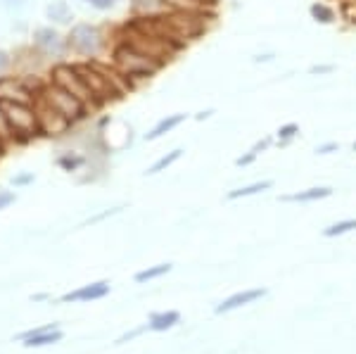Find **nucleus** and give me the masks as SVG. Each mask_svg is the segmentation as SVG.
I'll list each match as a JSON object with an SVG mask.
<instances>
[{
	"instance_id": "obj_1",
	"label": "nucleus",
	"mask_w": 356,
	"mask_h": 354,
	"mask_svg": "<svg viewBox=\"0 0 356 354\" xmlns=\"http://www.w3.org/2000/svg\"><path fill=\"white\" fill-rule=\"evenodd\" d=\"M110 62L124 74L126 79H129L131 83H134V88L138 83H143V81H150L154 74L164 67V65H159L157 60L143 55L140 50L131 48V45L124 43V41H114L112 43Z\"/></svg>"
},
{
	"instance_id": "obj_2",
	"label": "nucleus",
	"mask_w": 356,
	"mask_h": 354,
	"mask_svg": "<svg viewBox=\"0 0 356 354\" xmlns=\"http://www.w3.org/2000/svg\"><path fill=\"white\" fill-rule=\"evenodd\" d=\"M107 31L95 22H74L67 31V48L83 62L97 60L107 50Z\"/></svg>"
},
{
	"instance_id": "obj_3",
	"label": "nucleus",
	"mask_w": 356,
	"mask_h": 354,
	"mask_svg": "<svg viewBox=\"0 0 356 354\" xmlns=\"http://www.w3.org/2000/svg\"><path fill=\"white\" fill-rule=\"evenodd\" d=\"M48 81L57 83L60 88H65L67 93H72L74 98H79L86 107L90 110V114H95L97 110H102L100 102L95 100V95L88 90L81 72H79L76 62H55L48 72Z\"/></svg>"
},
{
	"instance_id": "obj_4",
	"label": "nucleus",
	"mask_w": 356,
	"mask_h": 354,
	"mask_svg": "<svg viewBox=\"0 0 356 354\" xmlns=\"http://www.w3.org/2000/svg\"><path fill=\"white\" fill-rule=\"evenodd\" d=\"M36 98H43L50 107H55V110L60 112L62 117H67L69 122L74 124V127H76V124H81V122H86V119L90 117V110L83 105L81 100L74 98L72 93H67L65 88H60V86L53 83V81H48V79H45L43 88L38 90Z\"/></svg>"
},
{
	"instance_id": "obj_5",
	"label": "nucleus",
	"mask_w": 356,
	"mask_h": 354,
	"mask_svg": "<svg viewBox=\"0 0 356 354\" xmlns=\"http://www.w3.org/2000/svg\"><path fill=\"white\" fill-rule=\"evenodd\" d=\"M3 110L10 129H13L15 143H29L41 136L33 102H3Z\"/></svg>"
},
{
	"instance_id": "obj_6",
	"label": "nucleus",
	"mask_w": 356,
	"mask_h": 354,
	"mask_svg": "<svg viewBox=\"0 0 356 354\" xmlns=\"http://www.w3.org/2000/svg\"><path fill=\"white\" fill-rule=\"evenodd\" d=\"M31 48L45 62H53V65L55 62H65V57L69 55L67 33H62L53 24H41L31 31Z\"/></svg>"
},
{
	"instance_id": "obj_7",
	"label": "nucleus",
	"mask_w": 356,
	"mask_h": 354,
	"mask_svg": "<svg viewBox=\"0 0 356 354\" xmlns=\"http://www.w3.org/2000/svg\"><path fill=\"white\" fill-rule=\"evenodd\" d=\"M33 107H36V117H38V129H41V136H48V138H60V136H67L69 131L74 129V124L69 122L67 117H62L55 107H50L43 98L33 100Z\"/></svg>"
},
{
	"instance_id": "obj_8",
	"label": "nucleus",
	"mask_w": 356,
	"mask_h": 354,
	"mask_svg": "<svg viewBox=\"0 0 356 354\" xmlns=\"http://www.w3.org/2000/svg\"><path fill=\"white\" fill-rule=\"evenodd\" d=\"M17 340L24 347H29V350H33V347H48L62 340V330L57 323H48V326H36V328L26 330V333H22Z\"/></svg>"
},
{
	"instance_id": "obj_9",
	"label": "nucleus",
	"mask_w": 356,
	"mask_h": 354,
	"mask_svg": "<svg viewBox=\"0 0 356 354\" xmlns=\"http://www.w3.org/2000/svg\"><path fill=\"white\" fill-rule=\"evenodd\" d=\"M186 119H188V114H186V112H171V114H164V117H159L157 122L152 124V129L145 134V140H147V143H154V140L164 138V136L174 134V131H176L178 127H183V124H186Z\"/></svg>"
},
{
	"instance_id": "obj_10",
	"label": "nucleus",
	"mask_w": 356,
	"mask_h": 354,
	"mask_svg": "<svg viewBox=\"0 0 356 354\" xmlns=\"http://www.w3.org/2000/svg\"><path fill=\"white\" fill-rule=\"evenodd\" d=\"M43 15H45V19H48V24H53L57 29L72 26L74 19H76V15H74V8L69 5V0H50V3L45 5Z\"/></svg>"
},
{
	"instance_id": "obj_11",
	"label": "nucleus",
	"mask_w": 356,
	"mask_h": 354,
	"mask_svg": "<svg viewBox=\"0 0 356 354\" xmlns=\"http://www.w3.org/2000/svg\"><path fill=\"white\" fill-rule=\"evenodd\" d=\"M105 295H110V283L95 281V283L81 285V288L62 295V302H93V300H102Z\"/></svg>"
},
{
	"instance_id": "obj_12",
	"label": "nucleus",
	"mask_w": 356,
	"mask_h": 354,
	"mask_svg": "<svg viewBox=\"0 0 356 354\" xmlns=\"http://www.w3.org/2000/svg\"><path fill=\"white\" fill-rule=\"evenodd\" d=\"M264 295H266V288L240 290V293H235V295H231V298H226V300H223L221 305L216 307V314L233 312V309H238V307H245V305H250V302H254V300H261Z\"/></svg>"
},
{
	"instance_id": "obj_13",
	"label": "nucleus",
	"mask_w": 356,
	"mask_h": 354,
	"mask_svg": "<svg viewBox=\"0 0 356 354\" xmlns=\"http://www.w3.org/2000/svg\"><path fill=\"white\" fill-rule=\"evenodd\" d=\"M332 188L330 186H312L307 191H297V193H290V195H280V202H302V204H309V202H318V200H325L332 195Z\"/></svg>"
},
{
	"instance_id": "obj_14",
	"label": "nucleus",
	"mask_w": 356,
	"mask_h": 354,
	"mask_svg": "<svg viewBox=\"0 0 356 354\" xmlns=\"http://www.w3.org/2000/svg\"><path fill=\"white\" fill-rule=\"evenodd\" d=\"M309 17L321 26H332L340 19V13H337L330 3H325V0H314V3L309 5Z\"/></svg>"
},
{
	"instance_id": "obj_15",
	"label": "nucleus",
	"mask_w": 356,
	"mask_h": 354,
	"mask_svg": "<svg viewBox=\"0 0 356 354\" xmlns=\"http://www.w3.org/2000/svg\"><path fill=\"white\" fill-rule=\"evenodd\" d=\"M271 145H275L273 136H261V138L257 140L254 145L250 147V150L243 152L240 157H235V167H250V164H254L257 159L264 155V152L271 150Z\"/></svg>"
},
{
	"instance_id": "obj_16",
	"label": "nucleus",
	"mask_w": 356,
	"mask_h": 354,
	"mask_svg": "<svg viewBox=\"0 0 356 354\" xmlns=\"http://www.w3.org/2000/svg\"><path fill=\"white\" fill-rule=\"evenodd\" d=\"M55 164L65 171V174H76V171H81L86 164H88V157L76 150H65L55 157Z\"/></svg>"
},
{
	"instance_id": "obj_17",
	"label": "nucleus",
	"mask_w": 356,
	"mask_h": 354,
	"mask_svg": "<svg viewBox=\"0 0 356 354\" xmlns=\"http://www.w3.org/2000/svg\"><path fill=\"white\" fill-rule=\"evenodd\" d=\"M131 17H157L166 13L164 0H129Z\"/></svg>"
},
{
	"instance_id": "obj_18",
	"label": "nucleus",
	"mask_w": 356,
	"mask_h": 354,
	"mask_svg": "<svg viewBox=\"0 0 356 354\" xmlns=\"http://www.w3.org/2000/svg\"><path fill=\"white\" fill-rule=\"evenodd\" d=\"M183 147H174V150H169V152H164V155H159L154 162L150 164V167L145 169V176H157V174H162V171L166 169H171L174 164L178 162V159L183 157Z\"/></svg>"
},
{
	"instance_id": "obj_19",
	"label": "nucleus",
	"mask_w": 356,
	"mask_h": 354,
	"mask_svg": "<svg viewBox=\"0 0 356 354\" xmlns=\"http://www.w3.org/2000/svg\"><path fill=\"white\" fill-rule=\"evenodd\" d=\"M273 188V181L271 179H264V181H254V184H247V186H240L235 191L228 193V200H245V198H254L259 193H266Z\"/></svg>"
},
{
	"instance_id": "obj_20",
	"label": "nucleus",
	"mask_w": 356,
	"mask_h": 354,
	"mask_svg": "<svg viewBox=\"0 0 356 354\" xmlns=\"http://www.w3.org/2000/svg\"><path fill=\"white\" fill-rule=\"evenodd\" d=\"M300 134H302L300 124H297V122H285V124H280V127L275 129L273 140H275V145L288 147L290 143H295L297 138H300Z\"/></svg>"
},
{
	"instance_id": "obj_21",
	"label": "nucleus",
	"mask_w": 356,
	"mask_h": 354,
	"mask_svg": "<svg viewBox=\"0 0 356 354\" xmlns=\"http://www.w3.org/2000/svg\"><path fill=\"white\" fill-rule=\"evenodd\" d=\"M178 321H181V314H178V312H157V314H152V316H150V321H147V328L162 333V330L174 328Z\"/></svg>"
},
{
	"instance_id": "obj_22",
	"label": "nucleus",
	"mask_w": 356,
	"mask_h": 354,
	"mask_svg": "<svg viewBox=\"0 0 356 354\" xmlns=\"http://www.w3.org/2000/svg\"><path fill=\"white\" fill-rule=\"evenodd\" d=\"M171 269H174V264L171 262H164V264H154V266H147V269L138 271L136 273V283H150V281H157V278L166 276Z\"/></svg>"
},
{
	"instance_id": "obj_23",
	"label": "nucleus",
	"mask_w": 356,
	"mask_h": 354,
	"mask_svg": "<svg viewBox=\"0 0 356 354\" xmlns=\"http://www.w3.org/2000/svg\"><path fill=\"white\" fill-rule=\"evenodd\" d=\"M356 231V219H342L337 224H330L328 228H323V236L325 238H340L347 236V233Z\"/></svg>"
},
{
	"instance_id": "obj_24",
	"label": "nucleus",
	"mask_w": 356,
	"mask_h": 354,
	"mask_svg": "<svg viewBox=\"0 0 356 354\" xmlns=\"http://www.w3.org/2000/svg\"><path fill=\"white\" fill-rule=\"evenodd\" d=\"M81 3L86 8L95 10V13H112V10H117L124 0H81Z\"/></svg>"
},
{
	"instance_id": "obj_25",
	"label": "nucleus",
	"mask_w": 356,
	"mask_h": 354,
	"mask_svg": "<svg viewBox=\"0 0 356 354\" xmlns=\"http://www.w3.org/2000/svg\"><path fill=\"white\" fill-rule=\"evenodd\" d=\"M0 143H5V145H8V147L15 143L13 129H10L8 117H5V110H3V102H0Z\"/></svg>"
},
{
	"instance_id": "obj_26",
	"label": "nucleus",
	"mask_w": 356,
	"mask_h": 354,
	"mask_svg": "<svg viewBox=\"0 0 356 354\" xmlns=\"http://www.w3.org/2000/svg\"><path fill=\"white\" fill-rule=\"evenodd\" d=\"M10 181H13L15 188H26V186H31L33 181H36V174H33V171H17Z\"/></svg>"
},
{
	"instance_id": "obj_27",
	"label": "nucleus",
	"mask_w": 356,
	"mask_h": 354,
	"mask_svg": "<svg viewBox=\"0 0 356 354\" xmlns=\"http://www.w3.org/2000/svg\"><path fill=\"white\" fill-rule=\"evenodd\" d=\"M309 77H330L335 72V65L332 62H318V65H312L309 67Z\"/></svg>"
},
{
	"instance_id": "obj_28",
	"label": "nucleus",
	"mask_w": 356,
	"mask_h": 354,
	"mask_svg": "<svg viewBox=\"0 0 356 354\" xmlns=\"http://www.w3.org/2000/svg\"><path fill=\"white\" fill-rule=\"evenodd\" d=\"M13 67H15V55L10 50L0 48V77H5Z\"/></svg>"
},
{
	"instance_id": "obj_29",
	"label": "nucleus",
	"mask_w": 356,
	"mask_h": 354,
	"mask_svg": "<svg viewBox=\"0 0 356 354\" xmlns=\"http://www.w3.org/2000/svg\"><path fill=\"white\" fill-rule=\"evenodd\" d=\"M15 202H17V193L10 191V188H0V212L13 207Z\"/></svg>"
},
{
	"instance_id": "obj_30",
	"label": "nucleus",
	"mask_w": 356,
	"mask_h": 354,
	"mask_svg": "<svg viewBox=\"0 0 356 354\" xmlns=\"http://www.w3.org/2000/svg\"><path fill=\"white\" fill-rule=\"evenodd\" d=\"M316 155H332V152H340V143L337 140H325L316 145Z\"/></svg>"
},
{
	"instance_id": "obj_31",
	"label": "nucleus",
	"mask_w": 356,
	"mask_h": 354,
	"mask_svg": "<svg viewBox=\"0 0 356 354\" xmlns=\"http://www.w3.org/2000/svg\"><path fill=\"white\" fill-rule=\"evenodd\" d=\"M0 5L5 10H10V13H19V10H24L29 5V0H0Z\"/></svg>"
},
{
	"instance_id": "obj_32",
	"label": "nucleus",
	"mask_w": 356,
	"mask_h": 354,
	"mask_svg": "<svg viewBox=\"0 0 356 354\" xmlns=\"http://www.w3.org/2000/svg\"><path fill=\"white\" fill-rule=\"evenodd\" d=\"M124 207H112V209H105V212H100V214H95V216H90L86 224H97V221H102V219H107V216H114V214H119Z\"/></svg>"
},
{
	"instance_id": "obj_33",
	"label": "nucleus",
	"mask_w": 356,
	"mask_h": 354,
	"mask_svg": "<svg viewBox=\"0 0 356 354\" xmlns=\"http://www.w3.org/2000/svg\"><path fill=\"white\" fill-rule=\"evenodd\" d=\"M252 62L254 65H271V62H275V53H257L252 57Z\"/></svg>"
},
{
	"instance_id": "obj_34",
	"label": "nucleus",
	"mask_w": 356,
	"mask_h": 354,
	"mask_svg": "<svg viewBox=\"0 0 356 354\" xmlns=\"http://www.w3.org/2000/svg\"><path fill=\"white\" fill-rule=\"evenodd\" d=\"M211 114H214V107H207V110H200L193 114L195 122H207V119H211Z\"/></svg>"
},
{
	"instance_id": "obj_35",
	"label": "nucleus",
	"mask_w": 356,
	"mask_h": 354,
	"mask_svg": "<svg viewBox=\"0 0 356 354\" xmlns=\"http://www.w3.org/2000/svg\"><path fill=\"white\" fill-rule=\"evenodd\" d=\"M5 150H8V145H5V143H0V157H3Z\"/></svg>"
},
{
	"instance_id": "obj_36",
	"label": "nucleus",
	"mask_w": 356,
	"mask_h": 354,
	"mask_svg": "<svg viewBox=\"0 0 356 354\" xmlns=\"http://www.w3.org/2000/svg\"><path fill=\"white\" fill-rule=\"evenodd\" d=\"M352 147H354V152H356V140H354V145H352Z\"/></svg>"
},
{
	"instance_id": "obj_37",
	"label": "nucleus",
	"mask_w": 356,
	"mask_h": 354,
	"mask_svg": "<svg viewBox=\"0 0 356 354\" xmlns=\"http://www.w3.org/2000/svg\"><path fill=\"white\" fill-rule=\"evenodd\" d=\"M340 3H342V0H340Z\"/></svg>"
}]
</instances>
